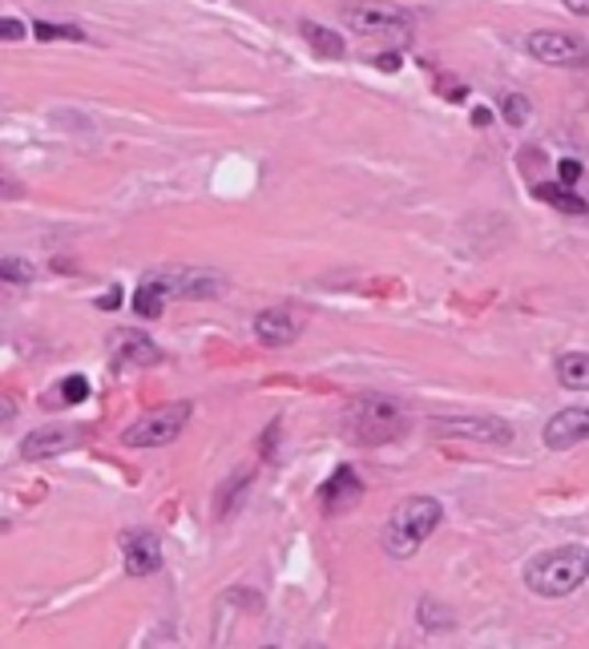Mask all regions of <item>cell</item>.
Instances as JSON below:
<instances>
[{
    "instance_id": "22",
    "label": "cell",
    "mask_w": 589,
    "mask_h": 649,
    "mask_svg": "<svg viewBox=\"0 0 589 649\" xmlns=\"http://www.w3.org/2000/svg\"><path fill=\"white\" fill-rule=\"evenodd\" d=\"M53 391H61V396H53L49 403H81L89 396V379L86 375H69V379H61Z\"/></svg>"
},
{
    "instance_id": "27",
    "label": "cell",
    "mask_w": 589,
    "mask_h": 649,
    "mask_svg": "<svg viewBox=\"0 0 589 649\" xmlns=\"http://www.w3.org/2000/svg\"><path fill=\"white\" fill-rule=\"evenodd\" d=\"M569 13H577V16H589V0H562Z\"/></svg>"
},
{
    "instance_id": "15",
    "label": "cell",
    "mask_w": 589,
    "mask_h": 649,
    "mask_svg": "<svg viewBox=\"0 0 589 649\" xmlns=\"http://www.w3.org/2000/svg\"><path fill=\"white\" fill-rule=\"evenodd\" d=\"M299 33H303V41L319 53V57H327V61H339V57L348 53L343 37H336V33H331L327 25H319V21H299Z\"/></svg>"
},
{
    "instance_id": "11",
    "label": "cell",
    "mask_w": 589,
    "mask_h": 649,
    "mask_svg": "<svg viewBox=\"0 0 589 649\" xmlns=\"http://www.w3.org/2000/svg\"><path fill=\"white\" fill-rule=\"evenodd\" d=\"M360 497H364L360 476L351 472V468H336V472H331V480L324 485V492H319V509H324L327 516H339V512L355 509V504H360Z\"/></svg>"
},
{
    "instance_id": "6",
    "label": "cell",
    "mask_w": 589,
    "mask_h": 649,
    "mask_svg": "<svg viewBox=\"0 0 589 649\" xmlns=\"http://www.w3.org/2000/svg\"><path fill=\"white\" fill-rule=\"evenodd\" d=\"M525 49L541 65H581L589 57L586 41L565 33V29H537V33H529Z\"/></svg>"
},
{
    "instance_id": "24",
    "label": "cell",
    "mask_w": 589,
    "mask_h": 649,
    "mask_svg": "<svg viewBox=\"0 0 589 649\" xmlns=\"http://www.w3.org/2000/svg\"><path fill=\"white\" fill-rule=\"evenodd\" d=\"M0 278H4V283H33V263H25V259H4V263H0Z\"/></svg>"
},
{
    "instance_id": "29",
    "label": "cell",
    "mask_w": 589,
    "mask_h": 649,
    "mask_svg": "<svg viewBox=\"0 0 589 649\" xmlns=\"http://www.w3.org/2000/svg\"><path fill=\"white\" fill-rule=\"evenodd\" d=\"M117 303H122V291L113 287L110 295H105V299H101V307H105V311H113V307H117Z\"/></svg>"
},
{
    "instance_id": "2",
    "label": "cell",
    "mask_w": 589,
    "mask_h": 649,
    "mask_svg": "<svg viewBox=\"0 0 589 649\" xmlns=\"http://www.w3.org/2000/svg\"><path fill=\"white\" fill-rule=\"evenodd\" d=\"M339 424H343V436L351 444H367V448H376V444H388V440L404 436V408L388 396H355V400L343 408L339 415Z\"/></svg>"
},
{
    "instance_id": "23",
    "label": "cell",
    "mask_w": 589,
    "mask_h": 649,
    "mask_svg": "<svg viewBox=\"0 0 589 649\" xmlns=\"http://www.w3.org/2000/svg\"><path fill=\"white\" fill-rule=\"evenodd\" d=\"M33 33H37V41H89L81 29H73V25H49V21H33Z\"/></svg>"
},
{
    "instance_id": "19",
    "label": "cell",
    "mask_w": 589,
    "mask_h": 649,
    "mask_svg": "<svg viewBox=\"0 0 589 649\" xmlns=\"http://www.w3.org/2000/svg\"><path fill=\"white\" fill-rule=\"evenodd\" d=\"M416 617H420V625L424 629H432V634H444V629H452V610H444L440 601L424 597L420 605H416Z\"/></svg>"
},
{
    "instance_id": "21",
    "label": "cell",
    "mask_w": 589,
    "mask_h": 649,
    "mask_svg": "<svg viewBox=\"0 0 589 649\" xmlns=\"http://www.w3.org/2000/svg\"><path fill=\"white\" fill-rule=\"evenodd\" d=\"M529 98L525 93H505L501 98V117L509 125H513V129H521V125H529Z\"/></svg>"
},
{
    "instance_id": "18",
    "label": "cell",
    "mask_w": 589,
    "mask_h": 649,
    "mask_svg": "<svg viewBox=\"0 0 589 649\" xmlns=\"http://www.w3.org/2000/svg\"><path fill=\"white\" fill-rule=\"evenodd\" d=\"M533 194H537V198L545 202V206H553V210H562V214H581V218L589 214L586 198H577V194H574L569 186H537Z\"/></svg>"
},
{
    "instance_id": "20",
    "label": "cell",
    "mask_w": 589,
    "mask_h": 649,
    "mask_svg": "<svg viewBox=\"0 0 589 649\" xmlns=\"http://www.w3.org/2000/svg\"><path fill=\"white\" fill-rule=\"evenodd\" d=\"M247 480H251V472H247V468H242V472H235L230 480H226L223 492H218V500H214V512H218V516H226V512L235 509V500L242 497V488H247Z\"/></svg>"
},
{
    "instance_id": "4",
    "label": "cell",
    "mask_w": 589,
    "mask_h": 649,
    "mask_svg": "<svg viewBox=\"0 0 589 649\" xmlns=\"http://www.w3.org/2000/svg\"><path fill=\"white\" fill-rule=\"evenodd\" d=\"M339 25L360 33V37L408 41L416 29V16L400 4H388V0H355V4H339Z\"/></svg>"
},
{
    "instance_id": "9",
    "label": "cell",
    "mask_w": 589,
    "mask_h": 649,
    "mask_svg": "<svg viewBox=\"0 0 589 649\" xmlns=\"http://www.w3.org/2000/svg\"><path fill=\"white\" fill-rule=\"evenodd\" d=\"M541 440H545V448H553V452H565V448H574V444H581V440H589V408H565V412H557L550 424H545Z\"/></svg>"
},
{
    "instance_id": "3",
    "label": "cell",
    "mask_w": 589,
    "mask_h": 649,
    "mask_svg": "<svg viewBox=\"0 0 589 649\" xmlns=\"http://www.w3.org/2000/svg\"><path fill=\"white\" fill-rule=\"evenodd\" d=\"M589 581V549L565 545V549L537 553L525 565V585L537 597H569L574 589H581Z\"/></svg>"
},
{
    "instance_id": "10",
    "label": "cell",
    "mask_w": 589,
    "mask_h": 649,
    "mask_svg": "<svg viewBox=\"0 0 589 649\" xmlns=\"http://www.w3.org/2000/svg\"><path fill=\"white\" fill-rule=\"evenodd\" d=\"M122 557H126V573L129 577H150L162 569V540L154 537V533H129L122 540Z\"/></svg>"
},
{
    "instance_id": "14",
    "label": "cell",
    "mask_w": 589,
    "mask_h": 649,
    "mask_svg": "<svg viewBox=\"0 0 589 649\" xmlns=\"http://www.w3.org/2000/svg\"><path fill=\"white\" fill-rule=\"evenodd\" d=\"M113 360L122 363H141V367H154V363H162V351L154 348L150 339L138 335V331H129V335H122L117 343H113Z\"/></svg>"
},
{
    "instance_id": "26",
    "label": "cell",
    "mask_w": 589,
    "mask_h": 649,
    "mask_svg": "<svg viewBox=\"0 0 589 649\" xmlns=\"http://www.w3.org/2000/svg\"><path fill=\"white\" fill-rule=\"evenodd\" d=\"M0 33H4V41H21V37H25V25H21L16 16H4V25H0Z\"/></svg>"
},
{
    "instance_id": "5",
    "label": "cell",
    "mask_w": 589,
    "mask_h": 649,
    "mask_svg": "<svg viewBox=\"0 0 589 649\" xmlns=\"http://www.w3.org/2000/svg\"><path fill=\"white\" fill-rule=\"evenodd\" d=\"M186 424H190L186 400L162 403V408L138 415V420L122 432V444H126V448H166V444H174V440L182 436V428Z\"/></svg>"
},
{
    "instance_id": "30",
    "label": "cell",
    "mask_w": 589,
    "mask_h": 649,
    "mask_svg": "<svg viewBox=\"0 0 589 649\" xmlns=\"http://www.w3.org/2000/svg\"><path fill=\"white\" fill-rule=\"evenodd\" d=\"M303 649H319V646H303Z\"/></svg>"
},
{
    "instance_id": "16",
    "label": "cell",
    "mask_w": 589,
    "mask_h": 649,
    "mask_svg": "<svg viewBox=\"0 0 589 649\" xmlns=\"http://www.w3.org/2000/svg\"><path fill=\"white\" fill-rule=\"evenodd\" d=\"M166 295H170V283H166V278H146V283L134 291V311H138L141 319H162Z\"/></svg>"
},
{
    "instance_id": "28",
    "label": "cell",
    "mask_w": 589,
    "mask_h": 649,
    "mask_svg": "<svg viewBox=\"0 0 589 649\" xmlns=\"http://www.w3.org/2000/svg\"><path fill=\"white\" fill-rule=\"evenodd\" d=\"M376 65L384 69V73H396V65H400V57H396V53H388V57H376Z\"/></svg>"
},
{
    "instance_id": "13",
    "label": "cell",
    "mask_w": 589,
    "mask_h": 649,
    "mask_svg": "<svg viewBox=\"0 0 589 649\" xmlns=\"http://www.w3.org/2000/svg\"><path fill=\"white\" fill-rule=\"evenodd\" d=\"M166 283H170V291H174L178 299H199V303L218 299L226 287V278L218 271H182V275L166 278Z\"/></svg>"
},
{
    "instance_id": "1",
    "label": "cell",
    "mask_w": 589,
    "mask_h": 649,
    "mask_svg": "<svg viewBox=\"0 0 589 649\" xmlns=\"http://www.w3.org/2000/svg\"><path fill=\"white\" fill-rule=\"evenodd\" d=\"M440 521H444V509H440L437 497H408L388 516V525L380 533V545H384V553H388L392 561H408L437 533Z\"/></svg>"
},
{
    "instance_id": "7",
    "label": "cell",
    "mask_w": 589,
    "mask_h": 649,
    "mask_svg": "<svg viewBox=\"0 0 589 649\" xmlns=\"http://www.w3.org/2000/svg\"><path fill=\"white\" fill-rule=\"evenodd\" d=\"M437 436H461V440H477V444H509L513 428L497 420V415H444L432 420Z\"/></svg>"
},
{
    "instance_id": "12",
    "label": "cell",
    "mask_w": 589,
    "mask_h": 649,
    "mask_svg": "<svg viewBox=\"0 0 589 649\" xmlns=\"http://www.w3.org/2000/svg\"><path fill=\"white\" fill-rule=\"evenodd\" d=\"M299 319L291 311H283V307H271V311H259L254 315V339L263 343V348H287V343H295L299 339Z\"/></svg>"
},
{
    "instance_id": "17",
    "label": "cell",
    "mask_w": 589,
    "mask_h": 649,
    "mask_svg": "<svg viewBox=\"0 0 589 649\" xmlns=\"http://www.w3.org/2000/svg\"><path fill=\"white\" fill-rule=\"evenodd\" d=\"M557 379H562L569 391H589V355L586 351H569L557 360Z\"/></svg>"
},
{
    "instance_id": "8",
    "label": "cell",
    "mask_w": 589,
    "mask_h": 649,
    "mask_svg": "<svg viewBox=\"0 0 589 649\" xmlns=\"http://www.w3.org/2000/svg\"><path fill=\"white\" fill-rule=\"evenodd\" d=\"M81 440L86 436L77 424H45L21 440V456L25 460H53V456H65L69 448H77Z\"/></svg>"
},
{
    "instance_id": "25",
    "label": "cell",
    "mask_w": 589,
    "mask_h": 649,
    "mask_svg": "<svg viewBox=\"0 0 589 649\" xmlns=\"http://www.w3.org/2000/svg\"><path fill=\"white\" fill-rule=\"evenodd\" d=\"M562 186H574L577 178H581V162H574V158H562Z\"/></svg>"
},
{
    "instance_id": "31",
    "label": "cell",
    "mask_w": 589,
    "mask_h": 649,
    "mask_svg": "<svg viewBox=\"0 0 589 649\" xmlns=\"http://www.w3.org/2000/svg\"><path fill=\"white\" fill-rule=\"evenodd\" d=\"M267 649H275V646H267Z\"/></svg>"
}]
</instances>
